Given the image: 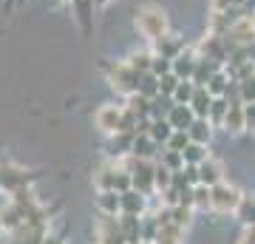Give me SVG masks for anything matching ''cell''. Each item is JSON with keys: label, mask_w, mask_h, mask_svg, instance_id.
Returning a JSON list of instances; mask_svg holds the SVG:
<instances>
[{"label": "cell", "mask_w": 255, "mask_h": 244, "mask_svg": "<svg viewBox=\"0 0 255 244\" xmlns=\"http://www.w3.org/2000/svg\"><path fill=\"white\" fill-rule=\"evenodd\" d=\"M187 134H190V139L193 142H199V145H204L210 139V122H207V117H199V119H193V125L187 128Z\"/></svg>", "instance_id": "cell-11"}, {"label": "cell", "mask_w": 255, "mask_h": 244, "mask_svg": "<svg viewBox=\"0 0 255 244\" xmlns=\"http://www.w3.org/2000/svg\"><path fill=\"white\" fill-rule=\"evenodd\" d=\"M219 179H221L219 165L204 159V162L199 165V185H219Z\"/></svg>", "instance_id": "cell-10"}, {"label": "cell", "mask_w": 255, "mask_h": 244, "mask_svg": "<svg viewBox=\"0 0 255 244\" xmlns=\"http://www.w3.org/2000/svg\"><path fill=\"white\" fill-rule=\"evenodd\" d=\"M233 34H236L238 43H250V40H255V28H253V23H250V20H241V23L233 28Z\"/></svg>", "instance_id": "cell-14"}, {"label": "cell", "mask_w": 255, "mask_h": 244, "mask_svg": "<svg viewBox=\"0 0 255 244\" xmlns=\"http://www.w3.org/2000/svg\"><path fill=\"white\" fill-rule=\"evenodd\" d=\"M43 244H63V242H60V239H54V236H51V239H46V242H43Z\"/></svg>", "instance_id": "cell-23"}, {"label": "cell", "mask_w": 255, "mask_h": 244, "mask_svg": "<svg viewBox=\"0 0 255 244\" xmlns=\"http://www.w3.org/2000/svg\"><path fill=\"white\" fill-rule=\"evenodd\" d=\"M236 244H255V225H253V227H247L244 236H241Z\"/></svg>", "instance_id": "cell-20"}, {"label": "cell", "mask_w": 255, "mask_h": 244, "mask_svg": "<svg viewBox=\"0 0 255 244\" xmlns=\"http://www.w3.org/2000/svg\"><path fill=\"white\" fill-rule=\"evenodd\" d=\"M136 244H153V242H136Z\"/></svg>", "instance_id": "cell-24"}, {"label": "cell", "mask_w": 255, "mask_h": 244, "mask_svg": "<svg viewBox=\"0 0 255 244\" xmlns=\"http://www.w3.org/2000/svg\"><path fill=\"white\" fill-rule=\"evenodd\" d=\"M167 182H170V176H167V171H164V168H156V185H159V188H164Z\"/></svg>", "instance_id": "cell-22"}, {"label": "cell", "mask_w": 255, "mask_h": 244, "mask_svg": "<svg viewBox=\"0 0 255 244\" xmlns=\"http://www.w3.org/2000/svg\"><path fill=\"white\" fill-rule=\"evenodd\" d=\"M136 28L147 37V40H159V37H164V31H167V17H164L162 9L145 6L136 17Z\"/></svg>", "instance_id": "cell-1"}, {"label": "cell", "mask_w": 255, "mask_h": 244, "mask_svg": "<svg viewBox=\"0 0 255 244\" xmlns=\"http://www.w3.org/2000/svg\"><path fill=\"white\" fill-rule=\"evenodd\" d=\"M241 94H244V100L255 102V80H244V85H241Z\"/></svg>", "instance_id": "cell-19"}, {"label": "cell", "mask_w": 255, "mask_h": 244, "mask_svg": "<svg viewBox=\"0 0 255 244\" xmlns=\"http://www.w3.org/2000/svg\"><path fill=\"white\" fill-rule=\"evenodd\" d=\"M224 125H227V131H233V134L244 131V128H247V105H241V102H233V105L227 108Z\"/></svg>", "instance_id": "cell-6"}, {"label": "cell", "mask_w": 255, "mask_h": 244, "mask_svg": "<svg viewBox=\"0 0 255 244\" xmlns=\"http://www.w3.org/2000/svg\"><path fill=\"white\" fill-rule=\"evenodd\" d=\"M238 219H241V222H244L247 227H253L255 225V199H250V196H244V199H241V205H238Z\"/></svg>", "instance_id": "cell-12"}, {"label": "cell", "mask_w": 255, "mask_h": 244, "mask_svg": "<svg viewBox=\"0 0 255 244\" xmlns=\"http://www.w3.org/2000/svg\"><path fill=\"white\" fill-rule=\"evenodd\" d=\"M190 108L199 114V117H207L210 108H213V94H210L207 88H196V94H193L190 100Z\"/></svg>", "instance_id": "cell-8"}, {"label": "cell", "mask_w": 255, "mask_h": 244, "mask_svg": "<svg viewBox=\"0 0 255 244\" xmlns=\"http://www.w3.org/2000/svg\"><path fill=\"white\" fill-rule=\"evenodd\" d=\"M241 199H244V196L238 193V188H233V185H227V182H219V185H213V188H210V208L216 210V213L238 210Z\"/></svg>", "instance_id": "cell-2"}, {"label": "cell", "mask_w": 255, "mask_h": 244, "mask_svg": "<svg viewBox=\"0 0 255 244\" xmlns=\"http://www.w3.org/2000/svg\"><path fill=\"white\" fill-rule=\"evenodd\" d=\"M193 114H196V111H193L190 105H173L167 122L173 125V131H187V128L193 125Z\"/></svg>", "instance_id": "cell-7"}, {"label": "cell", "mask_w": 255, "mask_h": 244, "mask_svg": "<svg viewBox=\"0 0 255 244\" xmlns=\"http://www.w3.org/2000/svg\"><path fill=\"white\" fill-rule=\"evenodd\" d=\"M77 3V11H80V23L85 28V34L91 31V0H74Z\"/></svg>", "instance_id": "cell-15"}, {"label": "cell", "mask_w": 255, "mask_h": 244, "mask_svg": "<svg viewBox=\"0 0 255 244\" xmlns=\"http://www.w3.org/2000/svg\"><path fill=\"white\" fill-rule=\"evenodd\" d=\"M247 128L255 131V102H247Z\"/></svg>", "instance_id": "cell-21"}, {"label": "cell", "mask_w": 255, "mask_h": 244, "mask_svg": "<svg viewBox=\"0 0 255 244\" xmlns=\"http://www.w3.org/2000/svg\"><path fill=\"white\" fill-rule=\"evenodd\" d=\"M207 91L210 94H224V77H221V74L219 77H213V80L207 82Z\"/></svg>", "instance_id": "cell-18"}, {"label": "cell", "mask_w": 255, "mask_h": 244, "mask_svg": "<svg viewBox=\"0 0 255 244\" xmlns=\"http://www.w3.org/2000/svg\"><path fill=\"white\" fill-rule=\"evenodd\" d=\"M187 139H190L187 131H173V136H170V151H184L187 148Z\"/></svg>", "instance_id": "cell-17"}, {"label": "cell", "mask_w": 255, "mask_h": 244, "mask_svg": "<svg viewBox=\"0 0 255 244\" xmlns=\"http://www.w3.org/2000/svg\"><path fill=\"white\" fill-rule=\"evenodd\" d=\"M111 85L122 94H133L139 91V74L133 65H117L114 71H111Z\"/></svg>", "instance_id": "cell-3"}, {"label": "cell", "mask_w": 255, "mask_h": 244, "mask_svg": "<svg viewBox=\"0 0 255 244\" xmlns=\"http://www.w3.org/2000/svg\"><path fill=\"white\" fill-rule=\"evenodd\" d=\"M122 122H125V114L117 105H102L97 111V128H100L102 134H119L122 131Z\"/></svg>", "instance_id": "cell-4"}, {"label": "cell", "mask_w": 255, "mask_h": 244, "mask_svg": "<svg viewBox=\"0 0 255 244\" xmlns=\"http://www.w3.org/2000/svg\"><path fill=\"white\" fill-rule=\"evenodd\" d=\"M122 210H125L128 216H139V213L145 210V199H142V193L125 190V193H122Z\"/></svg>", "instance_id": "cell-9"}, {"label": "cell", "mask_w": 255, "mask_h": 244, "mask_svg": "<svg viewBox=\"0 0 255 244\" xmlns=\"http://www.w3.org/2000/svg\"><path fill=\"white\" fill-rule=\"evenodd\" d=\"M193 205L196 208H210V188L207 185H196V190H193Z\"/></svg>", "instance_id": "cell-16"}, {"label": "cell", "mask_w": 255, "mask_h": 244, "mask_svg": "<svg viewBox=\"0 0 255 244\" xmlns=\"http://www.w3.org/2000/svg\"><path fill=\"white\" fill-rule=\"evenodd\" d=\"M182 156H184V162H190V165H201L204 159H207V151H204V145L193 142V145H187V148L182 151Z\"/></svg>", "instance_id": "cell-13"}, {"label": "cell", "mask_w": 255, "mask_h": 244, "mask_svg": "<svg viewBox=\"0 0 255 244\" xmlns=\"http://www.w3.org/2000/svg\"><path fill=\"white\" fill-rule=\"evenodd\" d=\"M97 208H100L102 216H117L119 210H122V193L119 190H100Z\"/></svg>", "instance_id": "cell-5"}]
</instances>
